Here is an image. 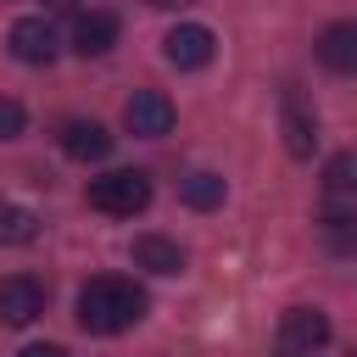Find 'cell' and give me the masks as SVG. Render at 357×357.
<instances>
[{"mask_svg": "<svg viewBox=\"0 0 357 357\" xmlns=\"http://www.w3.org/2000/svg\"><path fill=\"white\" fill-rule=\"evenodd\" d=\"M145 318V290L134 279H117V273H100L78 290V324L89 335H123Z\"/></svg>", "mask_w": 357, "mask_h": 357, "instance_id": "1", "label": "cell"}, {"mask_svg": "<svg viewBox=\"0 0 357 357\" xmlns=\"http://www.w3.org/2000/svg\"><path fill=\"white\" fill-rule=\"evenodd\" d=\"M89 206L106 212V218H134L151 206V178L123 167V173H106V178H89Z\"/></svg>", "mask_w": 357, "mask_h": 357, "instance_id": "2", "label": "cell"}, {"mask_svg": "<svg viewBox=\"0 0 357 357\" xmlns=\"http://www.w3.org/2000/svg\"><path fill=\"white\" fill-rule=\"evenodd\" d=\"M324 346H329V318L318 307H290L279 318V351L284 357H312Z\"/></svg>", "mask_w": 357, "mask_h": 357, "instance_id": "3", "label": "cell"}, {"mask_svg": "<svg viewBox=\"0 0 357 357\" xmlns=\"http://www.w3.org/2000/svg\"><path fill=\"white\" fill-rule=\"evenodd\" d=\"M212 50H218V39H212V28H206V22H178V28L162 39V56H167L178 73L206 67V61H212Z\"/></svg>", "mask_w": 357, "mask_h": 357, "instance_id": "4", "label": "cell"}, {"mask_svg": "<svg viewBox=\"0 0 357 357\" xmlns=\"http://www.w3.org/2000/svg\"><path fill=\"white\" fill-rule=\"evenodd\" d=\"M123 123H128V134H139V139H162V134L173 128V100H167L162 89H134L128 106H123Z\"/></svg>", "mask_w": 357, "mask_h": 357, "instance_id": "5", "label": "cell"}, {"mask_svg": "<svg viewBox=\"0 0 357 357\" xmlns=\"http://www.w3.org/2000/svg\"><path fill=\"white\" fill-rule=\"evenodd\" d=\"M6 45H11V56L28 61V67H50V61H56V28H50V17H22V22H11Z\"/></svg>", "mask_w": 357, "mask_h": 357, "instance_id": "6", "label": "cell"}, {"mask_svg": "<svg viewBox=\"0 0 357 357\" xmlns=\"http://www.w3.org/2000/svg\"><path fill=\"white\" fill-rule=\"evenodd\" d=\"M45 312V284L39 279H28V273H11V279H0V324H33Z\"/></svg>", "mask_w": 357, "mask_h": 357, "instance_id": "7", "label": "cell"}, {"mask_svg": "<svg viewBox=\"0 0 357 357\" xmlns=\"http://www.w3.org/2000/svg\"><path fill=\"white\" fill-rule=\"evenodd\" d=\"M279 128H284V151L296 156V162H307L312 151H318V117L296 100V95H284V112H279Z\"/></svg>", "mask_w": 357, "mask_h": 357, "instance_id": "8", "label": "cell"}, {"mask_svg": "<svg viewBox=\"0 0 357 357\" xmlns=\"http://www.w3.org/2000/svg\"><path fill=\"white\" fill-rule=\"evenodd\" d=\"M117 45V17L112 11H78L73 22V50L78 56H106Z\"/></svg>", "mask_w": 357, "mask_h": 357, "instance_id": "9", "label": "cell"}, {"mask_svg": "<svg viewBox=\"0 0 357 357\" xmlns=\"http://www.w3.org/2000/svg\"><path fill=\"white\" fill-rule=\"evenodd\" d=\"M61 151H67L73 162H106V156H112V134H106L100 123L73 117V123L61 128Z\"/></svg>", "mask_w": 357, "mask_h": 357, "instance_id": "10", "label": "cell"}, {"mask_svg": "<svg viewBox=\"0 0 357 357\" xmlns=\"http://www.w3.org/2000/svg\"><path fill=\"white\" fill-rule=\"evenodd\" d=\"M318 61L329 73H357V22H329L318 33Z\"/></svg>", "mask_w": 357, "mask_h": 357, "instance_id": "11", "label": "cell"}, {"mask_svg": "<svg viewBox=\"0 0 357 357\" xmlns=\"http://www.w3.org/2000/svg\"><path fill=\"white\" fill-rule=\"evenodd\" d=\"M318 234L335 257H357V206H329L318 218Z\"/></svg>", "mask_w": 357, "mask_h": 357, "instance_id": "12", "label": "cell"}, {"mask_svg": "<svg viewBox=\"0 0 357 357\" xmlns=\"http://www.w3.org/2000/svg\"><path fill=\"white\" fill-rule=\"evenodd\" d=\"M134 262L151 268V273H184V251L173 240H162V234H139L134 240Z\"/></svg>", "mask_w": 357, "mask_h": 357, "instance_id": "13", "label": "cell"}, {"mask_svg": "<svg viewBox=\"0 0 357 357\" xmlns=\"http://www.w3.org/2000/svg\"><path fill=\"white\" fill-rule=\"evenodd\" d=\"M223 195H229V184H223L218 173H184V178H178V201H184V206H195V212L223 206Z\"/></svg>", "mask_w": 357, "mask_h": 357, "instance_id": "14", "label": "cell"}, {"mask_svg": "<svg viewBox=\"0 0 357 357\" xmlns=\"http://www.w3.org/2000/svg\"><path fill=\"white\" fill-rule=\"evenodd\" d=\"M39 218L28 206H0V245H33Z\"/></svg>", "mask_w": 357, "mask_h": 357, "instance_id": "15", "label": "cell"}, {"mask_svg": "<svg viewBox=\"0 0 357 357\" xmlns=\"http://www.w3.org/2000/svg\"><path fill=\"white\" fill-rule=\"evenodd\" d=\"M324 184H329L335 195H357V151H340V156H329V167H324Z\"/></svg>", "mask_w": 357, "mask_h": 357, "instance_id": "16", "label": "cell"}, {"mask_svg": "<svg viewBox=\"0 0 357 357\" xmlns=\"http://www.w3.org/2000/svg\"><path fill=\"white\" fill-rule=\"evenodd\" d=\"M22 123H28V112H22L17 100H6V95H0V139H17V134H22Z\"/></svg>", "mask_w": 357, "mask_h": 357, "instance_id": "17", "label": "cell"}, {"mask_svg": "<svg viewBox=\"0 0 357 357\" xmlns=\"http://www.w3.org/2000/svg\"><path fill=\"white\" fill-rule=\"evenodd\" d=\"M22 357H67V351H61V346H28Z\"/></svg>", "mask_w": 357, "mask_h": 357, "instance_id": "18", "label": "cell"}, {"mask_svg": "<svg viewBox=\"0 0 357 357\" xmlns=\"http://www.w3.org/2000/svg\"><path fill=\"white\" fill-rule=\"evenodd\" d=\"M45 11H78V0H45Z\"/></svg>", "mask_w": 357, "mask_h": 357, "instance_id": "19", "label": "cell"}, {"mask_svg": "<svg viewBox=\"0 0 357 357\" xmlns=\"http://www.w3.org/2000/svg\"><path fill=\"white\" fill-rule=\"evenodd\" d=\"M151 6H167V11H173V6H190V0H151Z\"/></svg>", "mask_w": 357, "mask_h": 357, "instance_id": "20", "label": "cell"}]
</instances>
